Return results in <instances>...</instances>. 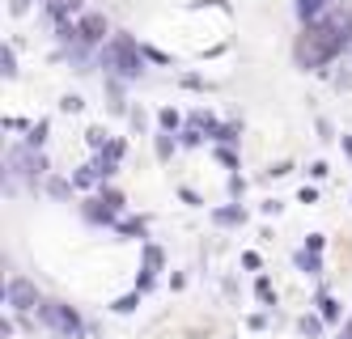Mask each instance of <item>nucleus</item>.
<instances>
[{"label": "nucleus", "mask_w": 352, "mask_h": 339, "mask_svg": "<svg viewBox=\"0 0 352 339\" xmlns=\"http://www.w3.org/2000/svg\"><path fill=\"white\" fill-rule=\"evenodd\" d=\"M340 30H344V17H336V21H327V25H314V30H310V39L306 43H301V56H306V60H327V56H331V51L344 43L340 39Z\"/></svg>", "instance_id": "1"}]
</instances>
